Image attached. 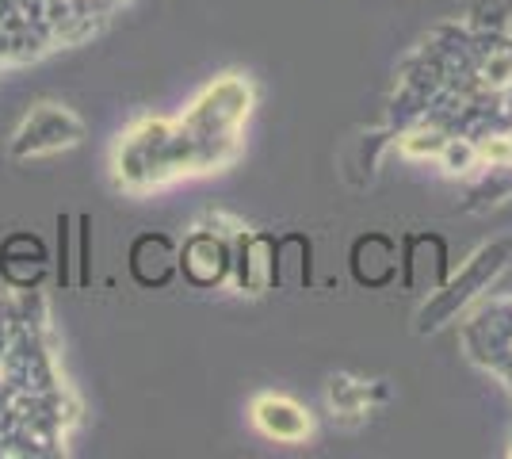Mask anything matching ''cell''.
<instances>
[{
    "label": "cell",
    "instance_id": "cell-1",
    "mask_svg": "<svg viewBox=\"0 0 512 459\" xmlns=\"http://www.w3.org/2000/svg\"><path fill=\"white\" fill-rule=\"evenodd\" d=\"M20 268H27V284H39L46 272V245L35 234H12L0 245V276L20 284Z\"/></svg>",
    "mask_w": 512,
    "mask_h": 459
},
{
    "label": "cell",
    "instance_id": "cell-2",
    "mask_svg": "<svg viewBox=\"0 0 512 459\" xmlns=\"http://www.w3.org/2000/svg\"><path fill=\"white\" fill-rule=\"evenodd\" d=\"M73 119L65 115V111H35L27 123H23V131L16 134V153H43V150H54V146H62L69 138H62V127H69Z\"/></svg>",
    "mask_w": 512,
    "mask_h": 459
}]
</instances>
